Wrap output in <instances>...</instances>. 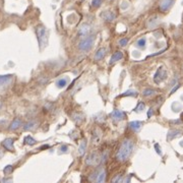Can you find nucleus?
Returning a JSON list of instances; mask_svg holds the SVG:
<instances>
[{"label":"nucleus","instance_id":"1","mask_svg":"<svg viewBox=\"0 0 183 183\" xmlns=\"http://www.w3.org/2000/svg\"><path fill=\"white\" fill-rule=\"evenodd\" d=\"M133 150V142L130 140H123V142L121 144L120 148H119L118 152H117L116 158L120 162H125L128 160V158L130 157L131 153Z\"/></svg>","mask_w":183,"mask_h":183},{"label":"nucleus","instance_id":"2","mask_svg":"<svg viewBox=\"0 0 183 183\" xmlns=\"http://www.w3.org/2000/svg\"><path fill=\"white\" fill-rule=\"evenodd\" d=\"M36 34H37L38 37V41H39L40 44V48L43 49L47 43H48V37H47V31H46L45 27L42 25H38L36 28Z\"/></svg>","mask_w":183,"mask_h":183},{"label":"nucleus","instance_id":"3","mask_svg":"<svg viewBox=\"0 0 183 183\" xmlns=\"http://www.w3.org/2000/svg\"><path fill=\"white\" fill-rule=\"evenodd\" d=\"M95 42V36H87L85 38H83L78 44V49L83 52H87L91 50V48L93 47V44Z\"/></svg>","mask_w":183,"mask_h":183},{"label":"nucleus","instance_id":"4","mask_svg":"<svg viewBox=\"0 0 183 183\" xmlns=\"http://www.w3.org/2000/svg\"><path fill=\"white\" fill-rule=\"evenodd\" d=\"M167 78V71L164 67H160V68L157 70L156 74L154 76V80L156 83H162L163 80Z\"/></svg>","mask_w":183,"mask_h":183},{"label":"nucleus","instance_id":"5","mask_svg":"<svg viewBox=\"0 0 183 183\" xmlns=\"http://www.w3.org/2000/svg\"><path fill=\"white\" fill-rule=\"evenodd\" d=\"M173 3H174V0H159V8L161 11L165 12V11L170 9Z\"/></svg>","mask_w":183,"mask_h":183},{"label":"nucleus","instance_id":"6","mask_svg":"<svg viewBox=\"0 0 183 183\" xmlns=\"http://www.w3.org/2000/svg\"><path fill=\"white\" fill-rule=\"evenodd\" d=\"M125 113L122 112V111L119 110H114L112 113H111V118L113 119L114 121H120L122 120L123 118H125Z\"/></svg>","mask_w":183,"mask_h":183},{"label":"nucleus","instance_id":"7","mask_svg":"<svg viewBox=\"0 0 183 183\" xmlns=\"http://www.w3.org/2000/svg\"><path fill=\"white\" fill-rule=\"evenodd\" d=\"M123 58V54H122V52H120V51H118V52H116V53H114V54L112 55V57H111V59H110V62H109V64L110 65H112V64H114L116 61H119L120 59H122Z\"/></svg>","mask_w":183,"mask_h":183},{"label":"nucleus","instance_id":"8","mask_svg":"<svg viewBox=\"0 0 183 183\" xmlns=\"http://www.w3.org/2000/svg\"><path fill=\"white\" fill-rule=\"evenodd\" d=\"M106 48H100L98 51H97L96 55H95V60L96 61H99V60H102L103 58L105 57V55H106Z\"/></svg>","mask_w":183,"mask_h":183},{"label":"nucleus","instance_id":"9","mask_svg":"<svg viewBox=\"0 0 183 183\" xmlns=\"http://www.w3.org/2000/svg\"><path fill=\"white\" fill-rule=\"evenodd\" d=\"M87 165H95L97 162H98V157H97V154L96 153H93V154H91L89 157H87Z\"/></svg>","mask_w":183,"mask_h":183},{"label":"nucleus","instance_id":"10","mask_svg":"<svg viewBox=\"0 0 183 183\" xmlns=\"http://www.w3.org/2000/svg\"><path fill=\"white\" fill-rule=\"evenodd\" d=\"M142 125H144V122H140V121H132V122L129 123V127L134 131L140 130Z\"/></svg>","mask_w":183,"mask_h":183},{"label":"nucleus","instance_id":"11","mask_svg":"<svg viewBox=\"0 0 183 183\" xmlns=\"http://www.w3.org/2000/svg\"><path fill=\"white\" fill-rule=\"evenodd\" d=\"M12 78V75H0V87L7 85Z\"/></svg>","mask_w":183,"mask_h":183},{"label":"nucleus","instance_id":"12","mask_svg":"<svg viewBox=\"0 0 183 183\" xmlns=\"http://www.w3.org/2000/svg\"><path fill=\"white\" fill-rule=\"evenodd\" d=\"M2 146L4 147L6 150L13 151V140L12 138H6V140L2 142Z\"/></svg>","mask_w":183,"mask_h":183},{"label":"nucleus","instance_id":"13","mask_svg":"<svg viewBox=\"0 0 183 183\" xmlns=\"http://www.w3.org/2000/svg\"><path fill=\"white\" fill-rule=\"evenodd\" d=\"M89 31H91V27H89L87 23H85V25H83L80 27V29H79V35L80 36H87V34L89 33Z\"/></svg>","mask_w":183,"mask_h":183},{"label":"nucleus","instance_id":"14","mask_svg":"<svg viewBox=\"0 0 183 183\" xmlns=\"http://www.w3.org/2000/svg\"><path fill=\"white\" fill-rule=\"evenodd\" d=\"M102 17L105 19V21H112L113 19H115V14L111 11H105V12L102 13Z\"/></svg>","mask_w":183,"mask_h":183},{"label":"nucleus","instance_id":"15","mask_svg":"<svg viewBox=\"0 0 183 183\" xmlns=\"http://www.w3.org/2000/svg\"><path fill=\"white\" fill-rule=\"evenodd\" d=\"M182 134V132H181L180 130H171V131H169L168 132V140H173V138H175V137H177V136H179V135H181Z\"/></svg>","mask_w":183,"mask_h":183},{"label":"nucleus","instance_id":"16","mask_svg":"<svg viewBox=\"0 0 183 183\" xmlns=\"http://www.w3.org/2000/svg\"><path fill=\"white\" fill-rule=\"evenodd\" d=\"M69 83V78L68 77H65V78H60L59 80H57V83H56V85L59 87V89H62V87H66L67 85V83Z\"/></svg>","mask_w":183,"mask_h":183},{"label":"nucleus","instance_id":"17","mask_svg":"<svg viewBox=\"0 0 183 183\" xmlns=\"http://www.w3.org/2000/svg\"><path fill=\"white\" fill-rule=\"evenodd\" d=\"M21 125V119H19V118L14 119V120H13V122L11 123V125H10V130H17V129L19 128Z\"/></svg>","mask_w":183,"mask_h":183},{"label":"nucleus","instance_id":"18","mask_svg":"<svg viewBox=\"0 0 183 183\" xmlns=\"http://www.w3.org/2000/svg\"><path fill=\"white\" fill-rule=\"evenodd\" d=\"M105 177H106V172H105V170L102 168V169H101V171H100V173H99L98 177H97L96 181H97V182H100V183L104 182Z\"/></svg>","mask_w":183,"mask_h":183},{"label":"nucleus","instance_id":"19","mask_svg":"<svg viewBox=\"0 0 183 183\" xmlns=\"http://www.w3.org/2000/svg\"><path fill=\"white\" fill-rule=\"evenodd\" d=\"M85 149H87V140H83V142H81L80 146H79V154H80V155H83V154H85Z\"/></svg>","mask_w":183,"mask_h":183},{"label":"nucleus","instance_id":"20","mask_svg":"<svg viewBox=\"0 0 183 183\" xmlns=\"http://www.w3.org/2000/svg\"><path fill=\"white\" fill-rule=\"evenodd\" d=\"M142 94H144V97H150V96H152V95L156 94V91H155V89H146L144 92H142Z\"/></svg>","mask_w":183,"mask_h":183},{"label":"nucleus","instance_id":"21","mask_svg":"<svg viewBox=\"0 0 183 183\" xmlns=\"http://www.w3.org/2000/svg\"><path fill=\"white\" fill-rule=\"evenodd\" d=\"M101 169H102V168H99V169H97V170L95 171V172L93 173V174H92L91 176H89V180H91V181H96V179H97V177H98L99 173H100Z\"/></svg>","mask_w":183,"mask_h":183},{"label":"nucleus","instance_id":"22","mask_svg":"<svg viewBox=\"0 0 183 183\" xmlns=\"http://www.w3.org/2000/svg\"><path fill=\"white\" fill-rule=\"evenodd\" d=\"M25 142L27 144H30V146H33L34 144H36V140H34V138H33L32 136L28 135V136L25 138Z\"/></svg>","mask_w":183,"mask_h":183},{"label":"nucleus","instance_id":"23","mask_svg":"<svg viewBox=\"0 0 183 183\" xmlns=\"http://www.w3.org/2000/svg\"><path fill=\"white\" fill-rule=\"evenodd\" d=\"M146 42H147L146 38H142V39H140L136 43L137 47H142V48H144V46H146Z\"/></svg>","mask_w":183,"mask_h":183},{"label":"nucleus","instance_id":"24","mask_svg":"<svg viewBox=\"0 0 183 183\" xmlns=\"http://www.w3.org/2000/svg\"><path fill=\"white\" fill-rule=\"evenodd\" d=\"M126 97V96H137V93L135 91H128V92H126V93H124L123 95H121V97Z\"/></svg>","mask_w":183,"mask_h":183},{"label":"nucleus","instance_id":"25","mask_svg":"<svg viewBox=\"0 0 183 183\" xmlns=\"http://www.w3.org/2000/svg\"><path fill=\"white\" fill-rule=\"evenodd\" d=\"M144 109V104L142 102H140L137 104V107L134 109V110H135V112H140V111H142Z\"/></svg>","mask_w":183,"mask_h":183},{"label":"nucleus","instance_id":"26","mask_svg":"<svg viewBox=\"0 0 183 183\" xmlns=\"http://www.w3.org/2000/svg\"><path fill=\"white\" fill-rule=\"evenodd\" d=\"M36 125V123L35 122H30V123H28V124H25V130H30V129H32L34 126Z\"/></svg>","mask_w":183,"mask_h":183},{"label":"nucleus","instance_id":"27","mask_svg":"<svg viewBox=\"0 0 183 183\" xmlns=\"http://www.w3.org/2000/svg\"><path fill=\"white\" fill-rule=\"evenodd\" d=\"M101 2H102V0H93V1H92V5L94 7H98L100 6Z\"/></svg>","mask_w":183,"mask_h":183},{"label":"nucleus","instance_id":"28","mask_svg":"<svg viewBox=\"0 0 183 183\" xmlns=\"http://www.w3.org/2000/svg\"><path fill=\"white\" fill-rule=\"evenodd\" d=\"M127 43H128V39H121L119 41V45L122 46V47H125L127 45Z\"/></svg>","mask_w":183,"mask_h":183},{"label":"nucleus","instance_id":"29","mask_svg":"<svg viewBox=\"0 0 183 183\" xmlns=\"http://www.w3.org/2000/svg\"><path fill=\"white\" fill-rule=\"evenodd\" d=\"M4 173L5 174H9V173H11V171H12V166H10V165H8V166H6L4 168Z\"/></svg>","mask_w":183,"mask_h":183},{"label":"nucleus","instance_id":"30","mask_svg":"<svg viewBox=\"0 0 183 183\" xmlns=\"http://www.w3.org/2000/svg\"><path fill=\"white\" fill-rule=\"evenodd\" d=\"M120 178H121V175H118L117 177H114V178L112 179V182H118V181H120Z\"/></svg>","mask_w":183,"mask_h":183},{"label":"nucleus","instance_id":"31","mask_svg":"<svg viewBox=\"0 0 183 183\" xmlns=\"http://www.w3.org/2000/svg\"><path fill=\"white\" fill-rule=\"evenodd\" d=\"M68 151V147L67 146H62L61 147V152L62 153H66Z\"/></svg>","mask_w":183,"mask_h":183},{"label":"nucleus","instance_id":"32","mask_svg":"<svg viewBox=\"0 0 183 183\" xmlns=\"http://www.w3.org/2000/svg\"><path fill=\"white\" fill-rule=\"evenodd\" d=\"M152 115H153V109H150V111L148 112V117L150 118V117L152 116Z\"/></svg>","mask_w":183,"mask_h":183},{"label":"nucleus","instance_id":"33","mask_svg":"<svg viewBox=\"0 0 183 183\" xmlns=\"http://www.w3.org/2000/svg\"><path fill=\"white\" fill-rule=\"evenodd\" d=\"M178 87H179V85H176V87H174V89H172V91H171V94H173V93H174V92H175V91H176V89H178Z\"/></svg>","mask_w":183,"mask_h":183},{"label":"nucleus","instance_id":"34","mask_svg":"<svg viewBox=\"0 0 183 183\" xmlns=\"http://www.w3.org/2000/svg\"><path fill=\"white\" fill-rule=\"evenodd\" d=\"M171 123H182L181 120H175V121H171Z\"/></svg>","mask_w":183,"mask_h":183},{"label":"nucleus","instance_id":"35","mask_svg":"<svg viewBox=\"0 0 183 183\" xmlns=\"http://www.w3.org/2000/svg\"><path fill=\"white\" fill-rule=\"evenodd\" d=\"M83 1H85V0H83Z\"/></svg>","mask_w":183,"mask_h":183}]
</instances>
